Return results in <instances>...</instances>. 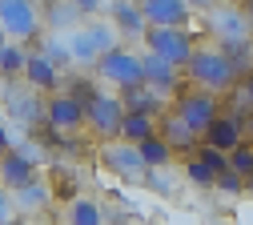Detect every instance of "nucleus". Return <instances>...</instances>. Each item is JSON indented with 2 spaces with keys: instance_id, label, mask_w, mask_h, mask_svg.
<instances>
[{
  "instance_id": "nucleus-25",
  "label": "nucleus",
  "mask_w": 253,
  "mask_h": 225,
  "mask_svg": "<svg viewBox=\"0 0 253 225\" xmlns=\"http://www.w3.org/2000/svg\"><path fill=\"white\" fill-rule=\"evenodd\" d=\"M48 173H52V177H48L52 201H69V197H77V189H81V177H77V169H69V165H52Z\"/></svg>"
},
{
  "instance_id": "nucleus-12",
  "label": "nucleus",
  "mask_w": 253,
  "mask_h": 225,
  "mask_svg": "<svg viewBox=\"0 0 253 225\" xmlns=\"http://www.w3.org/2000/svg\"><path fill=\"white\" fill-rule=\"evenodd\" d=\"M141 81L149 85V89H157V92H165V96H173L177 89H181V81H185V73L177 69L173 60H165V56H157V52H141Z\"/></svg>"
},
{
  "instance_id": "nucleus-41",
  "label": "nucleus",
  "mask_w": 253,
  "mask_h": 225,
  "mask_svg": "<svg viewBox=\"0 0 253 225\" xmlns=\"http://www.w3.org/2000/svg\"><path fill=\"white\" fill-rule=\"evenodd\" d=\"M8 225H28V221H20V213H16V217H12V221H8Z\"/></svg>"
},
{
  "instance_id": "nucleus-17",
  "label": "nucleus",
  "mask_w": 253,
  "mask_h": 225,
  "mask_svg": "<svg viewBox=\"0 0 253 225\" xmlns=\"http://www.w3.org/2000/svg\"><path fill=\"white\" fill-rule=\"evenodd\" d=\"M105 12H109L113 28L121 32L125 41L141 45V37H145V16H141V8H137V0H109Z\"/></svg>"
},
{
  "instance_id": "nucleus-40",
  "label": "nucleus",
  "mask_w": 253,
  "mask_h": 225,
  "mask_svg": "<svg viewBox=\"0 0 253 225\" xmlns=\"http://www.w3.org/2000/svg\"><path fill=\"white\" fill-rule=\"evenodd\" d=\"M241 4H245V12H249V20H253V0H241Z\"/></svg>"
},
{
  "instance_id": "nucleus-20",
  "label": "nucleus",
  "mask_w": 253,
  "mask_h": 225,
  "mask_svg": "<svg viewBox=\"0 0 253 225\" xmlns=\"http://www.w3.org/2000/svg\"><path fill=\"white\" fill-rule=\"evenodd\" d=\"M12 205H16V213H24V217H33V213H44V209L52 205V189H48L41 177H33L28 185L12 189Z\"/></svg>"
},
{
  "instance_id": "nucleus-38",
  "label": "nucleus",
  "mask_w": 253,
  "mask_h": 225,
  "mask_svg": "<svg viewBox=\"0 0 253 225\" xmlns=\"http://www.w3.org/2000/svg\"><path fill=\"white\" fill-rule=\"evenodd\" d=\"M185 4L193 8V12H205V8H213V4H217V0H185Z\"/></svg>"
},
{
  "instance_id": "nucleus-15",
  "label": "nucleus",
  "mask_w": 253,
  "mask_h": 225,
  "mask_svg": "<svg viewBox=\"0 0 253 225\" xmlns=\"http://www.w3.org/2000/svg\"><path fill=\"white\" fill-rule=\"evenodd\" d=\"M157 137H161L173 153H193L197 141H201V137H197V133H193V129H189L173 109H165L161 117H157Z\"/></svg>"
},
{
  "instance_id": "nucleus-14",
  "label": "nucleus",
  "mask_w": 253,
  "mask_h": 225,
  "mask_svg": "<svg viewBox=\"0 0 253 225\" xmlns=\"http://www.w3.org/2000/svg\"><path fill=\"white\" fill-rule=\"evenodd\" d=\"M28 85H33L37 92H56L60 85H65V81H60V69H56V64L41 52V48H28V56H24V73H20Z\"/></svg>"
},
{
  "instance_id": "nucleus-3",
  "label": "nucleus",
  "mask_w": 253,
  "mask_h": 225,
  "mask_svg": "<svg viewBox=\"0 0 253 225\" xmlns=\"http://www.w3.org/2000/svg\"><path fill=\"white\" fill-rule=\"evenodd\" d=\"M0 28L4 37L33 45L44 37V20H41V0H0Z\"/></svg>"
},
{
  "instance_id": "nucleus-23",
  "label": "nucleus",
  "mask_w": 253,
  "mask_h": 225,
  "mask_svg": "<svg viewBox=\"0 0 253 225\" xmlns=\"http://www.w3.org/2000/svg\"><path fill=\"white\" fill-rule=\"evenodd\" d=\"M157 133V117L153 113H137V109H125V117H121V133L117 137H125V141H145V137H153Z\"/></svg>"
},
{
  "instance_id": "nucleus-5",
  "label": "nucleus",
  "mask_w": 253,
  "mask_h": 225,
  "mask_svg": "<svg viewBox=\"0 0 253 225\" xmlns=\"http://www.w3.org/2000/svg\"><path fill=\"white\" fill-rule=\"evenodd\" d=\"M97 161H101L105 173H113L117 181H133V185H141V181H145V169H149L145 161H141V153H137V145L125 141V137L105 141V145L97 149Z\"/></svg>"
},
{
  "instance_id": "nucleus-28",
  "label": "nucleus",
  "mask_w": 253,
  "mask_h": 225,
  "mask_svg": "<svg viewBox=\"0 0 253 225\" xmlns=\"http://www.w3.org/2000/svg\"><path fill=\"white\" fill-rule=\"evenodd\" d=\"M185 181H189V185H197V189H213L217 173L205 165V161H201L197 153H189V161H185Z\"/></svg>"
},
{
  "instance_id": "nucleus-26",
  "label": "nucleus",
  "mask_w": 253,
  "mask_h": 225,
  "mask_svg": "<svg viewBox=\"0 0 253 225\" xmlns=\"http://www.w3.org/2000/svg\"><path fill=\"white\" fill-rule=\"evenodd\" d=\"M28 48H41L52 64H56V69L60 73H65L69 69V64H73V52H69V45L65 41H60V32H48V37H41V41H33V45H28Z\"/></svg>"
},
{
  "instance_id": "nucleus-39",
  "label": "nucleus",
  "mask_w": 253,
  "mask_h": 225,
  "mask_svg": "<svg viewBox=\"0 0 253 225\" xmlns=\"http://www.w3.org/2000/svg\"><path fill=\"white\" fill-rule=\"evenodd\" d=\"M245 193H249V197H253V173L245 177Z\"/></svg>"
},
{
  "instance_id": "nucleus-31",
  "label": "nucleus",
  "mask_w": 253,
  "mask_h": 225,
  "mask_svg": "<svg viewBox=\"0 0 253 225\" xmlns=\"http://www.w3.org/2000/svg\"><path fill=\"white\" fill-rule=\"evenodd\" d=\"M205 165L213 169V173H225L229 169V153H221V149H213V145H205V141H197V149H193Z\"/></svg>"
},
{
  "instance_id": "nucleus-33",
  "label": "nucleus",
  "mask_w": 253,
  "mask_h": 225,
  "mask_svg": "<svg viewBox=\"0 0 253 225\" xmlns=\"http://www.w3.org/2000/svg\"><path fill=\"white\" fill-rule=\"evenodd\" d=\"M141 185H149L153 193H173V181L165 177V169H145V181Z\"/></svg>"
},
{
  "instance_id": "nucleus-27",
  "label": "nucleus",
  "mask_w": 253,
  "mask_h": 225,
  "mask_svg": "<svg viewBox=\"0 0 253 225\" xmlns=\"http://www.w3.org/2000/svg\"><path fill=\"white\" fill-rule=\"evenodd\" d=\"M24 56H28L24 45H0V77H4V81H16V77L24 73Z\"/></svg>"
},
{
  "instance_id": "nucleus-1",
  "label": "nucleus",
  "mask_w": 253,
  "mask_h": 225,
  "mask_svg": "<svg viewBox=\"0 0 253 225\" xmlns=\"http://www.w3.org/2000/svg\"><path fill=\"white\" fill-rule=\"evenodd\" d=\"M181 73H185V81L193 89H205V92H217V96H225L241 81V73L233 69V60L221 52L217 45H197Z\"/></svg>"
},
{
  "instance_id": "nucleus-22",
  "label": "nucleus",
  "mask_w": 253,
  "mask_h": 225,
  "mask_svg": "<svg viewBox=\"0 0 253 225\" xmlns=\"http://www.w3.org/2000/svg\"><path fill=\"white\" fill-rule=\"evenodd\" d=\"M65 225H105V205L77 193L65 201Z\"/></svg>"
},
{
  "instance_id": "nucleus-42",
  "label": "nucleus",
  "mask_w": 253,
  "mask_h": 225,
  "mask_svg": "<svg viewBox=\"0 0 253 225\" xmlns=\"http://www.w3.org/2000/svg\"><path fill=\"white\" fill-rule=\"evenodd\" d=\"M0 45H4V28H0Z\"/></svg>"
},
{
  "instance_id": "nucleus-7",
  "label": "nucleus",
  "mask_w": 253,
  "mask_h": 225,
  "mask_svg": "<svg viewBox=\"0 0 253 225\" xmlns=\"http://www.w3.org/2000/svg\"><path fill=\"white\" fill-rule=\"evenodd\" d=\"M92 73H97L105 85H113V89L141 85V52L125 48V45H113L109 52H101L97 60H92Z\"/></svg>"
},
{
  "instance_id": "nucleus-32",
  "label": "nucleus",
  "mask_w": 253,
  "mask_h": 225,
  "mask_svg": "<svg viewBox=\"0 0 253 225\" xmlns=\"http://www.w3.org/2000/svg\"><path fill=\"white\" fill-rule=\"evenodd\" d=\"M60 89H65V92H73V96H77V101H88V96H92V92H97V85H92L88 77H73L69 85H60Z\"/></svg>"
},
{
  "instance_id": "nucleus-43",
  "label": "nucleus",
  "mask_w": 253,
  "mask_h": 225,
  "mask_svg": "<svg viewBox=\"0 0 253 225\" xmlns=\"http://www.w3.org/2000/svg\"><path fill=\"white\" fill-rule=\"evenodd\" d=\"M249 45H253V32H249Z\"/></svg>"
},
{
  "instance_id": "nucleus-29",
  "label": "nucleus",
  "mask_w": 253,
  "mask_h": 225,
  "mask_svg": "<svg viewBox=\"0 0 253 225\" xmlns=\"http://www.w3.org/2000/svg\"><path fill=\"white\" fill-rule=\"evenodd\" d=\"M229 169H233V173H241V177H249V173H253V145H249V141H241V145H233V149H229Z\"/></svg>"
},
{
  "instance_id": "nucleus-35",
  "label": "nucleus",
  "mask_w": 253,
  "mask_h": 225,
  "mask_svg": "<svg viewBox=\"0 0 253 225\" xmlns=\"http://www.w3.org/2000/svg\"><path fill=\"white\" fill-rule=\"evenodd\" d=\"M73 4L81 8V16L88 20V16H101L105 8H109V0H73Z\"/></svg>"
},
{
  "instance_id": "nucleus-34",
  "label": "nucleus",
  "mask_w": 253,
  "mask_h": 225,
  "mask_svg": "<svg viewBox=\"0 0 253 225\" xmlns=\"http://www.w3.org/2000/svg\"><path fill=\"white\" fill-rule=\"evenodd\" d=\"M16 217V205H12V189H4L0 185V225H8Z\"/></svg>"
},
{
  "instance_id": "nucleus-19",
  "label": "nucleus",
  "mask_w": 253,
  "mask_h": 225,
  "mask_svg": "<svg viewBox=\"0 0 253 225\" xmlns=\"http://www.w3.org/2000/svg\"><path fill=\"white\" fill-rule=\"evenodd\" d=\"M41 20H44L48 32H73L84 16L73 0H41Z\"/></svg>"
},
{
  "instance_id": "nucleus-16",
  "label": "nucleus",
  "mask_w": 253,
  "mask_h": 225,
  "mask_svg": "<svg viewBox=\"0 0 253 225\" xmlns=\"http://www.w3.org/2000/svg\"><path fill=\"white\" fill-rule=\"evenodd\" d=\"M137 8L145 16V24H177V28H189V16L193 8L185 0H137Z\"/></svg>"
},
{
  "instance_id": "nucleus-21",
  "label": "nucleus",
  "mask_w": 253,
  "mask_h": 225,
  "mask_svg": "<svg viewBox=\"0 0 253 225\" xmlns=\"http://www.w3.org/2000/svg\"><path fill=\"white\" fill-rule=\"evenodd\" d=\"M117 96H121V105H125V109L153 113V117H161V113H165V92L149 89L145 81H141V85H129V89H117Z\"/></svg>"
},
{
  "instance_id": "nucleus-10",
  "label": "nucleus",
  "mask_w": 253,
  "mask_h": 225,
  "mask_svg": "<svg viewBox=\"0 0 253 225\" xmlns=\"http://www.w3.org/2000/svg\"><path fill=\"white\" fill-rule=\"evenodd\" d=\"M4 105H8V117L24 129H37L44 121V92H37L24 77L4 85Z\"/></svg>"
},
{
  "instance_id": "nucleus-6",
  "label": "nucleus",
  "mask_w": 253,
  "mask_h": 225,
  "mask_svg": "<svg viewBox=\"0 0 253 225\" xmlns=\"http://www.w3.org/2000/svg\"><path fill=\"white\" fill-rule=\"evenodd\" d=\"M173 113L201 137L205 125L221 113V96H217V92H205V89H193V85H189V89L181 85V89L173 92Z\"/></svg>"
},
{
  "instance_id": "nucleus-37",
  "label": "nucleus",
  "mask_w": 253,
  "mask_h": 225,
  "mask_svg": "<svg viewBox=\"0 0 253 225\" xmlns=\"http://www.w3.org/2000/svg\"><path fill=\"white\" fill-rule=\"evenodd\" d=\"M12 145H16V141H12V133H8V129H4V125H0V153H8Z\"/></svg>"
},
{
  "instance_id": "nucleus-11",
  "label": "nucleus",
  "mask_w": 253,
  "mask_h": 225,
  "mask_svg": "<svg viewBox=\"0 0 253 225\" xmlns=\"http://www.w3.org/2000/svg\"><path fill=\"white\" fill-rule=\"evenodd\" d=\"M44 121L52 129H60V133H81L84 129V101H77L65 89H56L44 96Z\"/></svg>"
},
{
  "instance_id": "nucleus-18",
  "label": "nucleus",
  "mask_w": 253,
  "mask_h": 225,
  "mask_svg": "<svg viewBox=\"0 0 253 225\" xmlns=\"http://www.w3.org/2000/svg\"><path fill=\"white\" fill-rule=\"evenodd\" d=\"M201 141H205V145H213V149H221V153H229L233 145H241V141H245L241 121H237V117H229V113H217V117L205 125Z\"/></svg>"
},
{
  "instance_id": "nucleus-2",
  "label": "nucleus",
  "mask_w": 253,
  "mask_h": 225,
  "mask_svg": "<svg viewBox=\"0 0 253 225\" xmlns=\"http://www.w3.org/2000/svg\"><path fill=\"white\" fill-rule=\"evenodd\" d=\"M113 45H121V32L113 28V20H97V16H88V20H81V24L69 32L73 64H88V69H92V60H97L101 52H109Z\"/></svg>"
},
{
  "instance_id": "nucleus-24",
  "label": "nucleus",
  "mask_w": 253,
  "mask_h": 225,
  "mask_svg": "<svg viewBox=\"0 0 253 225\" xmlns=\"http://www.w3.org/2000/svg\"><path fill=\"white\" fill-rule=\"evenodd\" d=\"M137 153H141V161H145L149 169H169V165H173V157H177L161 137H157V133L145 137V141H137Z\"/></svg>"
},
{
  "instance_id": "nucleus-30",
  "label": "nucleus",
  "mask_w": 253,
  "mask_h": 225,
  "mask_svg": "<svg viewBox=\"0 0 253 225\" xmlns=\"http://www.w3.org/2000/svg\"><path fill=\"white\" fill-rule=\"evenodd\" d=\"M213 189H217V193H225V197H245V177L233 173V169H225V173H217Z\"/></svg>"
},
{
  "instance_id": "nucleus-4",
  "label": "nucleus",
  "mask_w": 253,
  "mask_h": 225,
  "mask_svg": "<svg viewBox=\"0 0 253 225\" xmlns=\"http://www.w3.org/2000/svg\"><path fill=\"white\" fill-rule=\"evenodd\" d=\"M141 45H145L149 52H157V56L173 60L177 69H185L189 56H193V48H197V45H193V32H189V28H177V24H145Z\"/></svg>"
},
{
  "instance_id": "nucleus-8",
  "label": "nucleus",
  "mask_w": 253,
  "mask_h": 225,
  "mask_svg": "<svg viewBox=\"0 0 253 225\" xmlns=\"http://www.w3.org/2000/svg\"><path fill=\"white\" fill-rule=\"evenodd\" d=\"M121 117H125V105L117 92H92L84 101V129H92L101 141H113L121 133Z\"/></svg>"
},
{
  "instance_id": "nucleus-13",
  "label": "nucleus",
  "mask_w": 253,
  "mask_h": 225,
  "mask_svg": "<svg viewBox=\"0 0 253 225\" xmlns=\"http://www.w3.org/2000/svg\"><path fill=\"white\" fill-rule=\"evenodd\" d=\"M33 177H41V165L20 145H12L8 153H0V185H4V189H20Z\"/></svg>"
},
{
  "instance_id": "nucleus-9",
  "label": "nucleus",
  "mask_w": 253,
  "mask_h": 225,
  "mask_svg": "<svg viewBox=\"0 0 253 225\" xmlns=\"http://www.w3.org/2000/svg\"><path fill=\"white\" fill-rule=\"evenodd\" d=\"M205 28H209V37L213 41H249V32H253V20L245 12V4H217L205 8Z\"/></svg>"
},
{
  "instance_id": "nucleus-36",
  "label": "nucleus",
  "mask_w": 253,
  "mask_h": 225,
  "mask_svg": "<svg viewBox=\"0 0 253 225\" xmlns=\"http://www.w3.org/2000/svg\"><path fill=\"white\" fill-rule=\"evenodd\" d=\"M241 133H245V141L253 145V113H245V117H241Z\"/></svg>"
}]
</instances>
